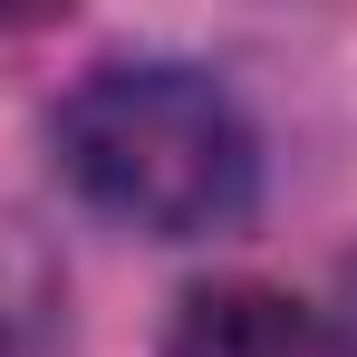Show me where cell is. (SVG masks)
<instances>
[{"instance_id": "7a4b0ae2", "label": "cell", "mask_w": 357, "mask_h": 357, "mask_svg": "<svg viewBox=\"0 0 357 357\" xmlns=\"http://www.w3.org/2000/svg\"><path fill=\"white\" fill-rule=\"evenodd\" d=\"M165 357H338V338L299 309L290 290H261V280H213L174 309Z\"/></svg>"}, {"instance_id": "3957f363", "label": "cell", "mask_w": 357, "mask_h": 357, "mask_svg": "<svg viewBox=\"0 0 357 357\" xmlns=\"http://www.w3.org/2000/svg\"><path fill=\"white\" fill-rule=\"evenodd\" d=\"M328 338H338V357H357V261H348V280H338V328Z\"/></svg>"}, {"instance_id": "6da1fadb", "label": "cell", "mask_w": 357, "mask_h": 357, "mask_svg": "<svg viewBox=\"0 0 357 357\" xmlns=\"http://www.w3.org/2000/svg\"><path fill=\"white\" fill-rule=\"evenodd\" d=\"M68 193L145 241H213L241 232L261 203V135L213 68L116 59L87 68L49 116Z\"/></svg>"}]
</instances>
